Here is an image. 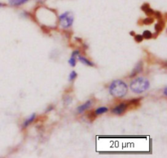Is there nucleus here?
Listing matches in <instances>:
<instances>
[{"label":"nucleus","mask_w":167,"mask_h":158,"mask_svg":"<svg viewBox=\"0 0 167 158\" xmlns=\"http://www.w3.org/2000/svg\"><path fill=\"white\" fill-rule=\"evenodd\" d=\"M143 71V62H139L138 63L136 66L134 67V69L133 70V71L131 73V77H134L137 75L138 73L141 72Z\"/></svg>","instance_id":"nucleus-5"},{"label":"nucleus","mask_w":167,"mask_h":158,"mask_svg":"<svg viewBox=\"0 0 167 158\" xmlns=\"http://www.w3.org/2000/svg\"><path fill=\"white\" fill-rule=\"evenodd\" d=\"M88 117L89 119H92L91 121H93V120H95V117H96V114H95V112H91L90 114L88 115Z\"/></svg>","instance_id":"nucleus-19"},{"label":"nucleus","mask_w":167,"mask_h":158,"mask_svg":"<svg viewBox=\"0 0 167 158\" xmlns=\"http://www.w3.org/2000/svg\"><path fill=\"white\" fill-rule=\"evenodd\" d=\"M60 24L63 28H69L73 25V16L71 12H66L60 16Z\"/></svg>","instance_id":"nucleus-3"},{"label":"nucleus","mask_w":167,"mask_h":158,"mask_svg":"<svg viewBox=\"0 0 167 158\" xmlns=\"http://www.w3.org/2000/svg\"><path fill=\"white\" fill-rule=\"evenodd\" d=\"M127 107L128 104L121 103V104H119L118 107H116L115 108L113 109V110H112V112H113V114H116V115H121V114H123V113L126 111Z\"/></svg>","instance_id":"nucleus-4"},{"label":"nucleus","mask_w":167,"mask_h":158,"mask_svg":"<svg viewBox=\"0 0 167 158\" xmlns=\"http://www.w3.org/2000/svg\"><path fill=\"white\" fill-rule=\"evenodd\" d=\"M128 91V87L126 84L124 83L122 80H114L112 83L109 87V92L112 96L114 98H123Z\"/></svg>","instance_id":"nucleus-1"},{"label":"nucleus","mask_w":167,"mask_h":158,"mask_svg":"<svg viewBox=\"0 0 167 158\" xmlns=\"http://www.w3.org/2000/svg\"><path fill=\"white\" fill-rule=\"evenodd\" d=\"M91 101H87V102L84 103L83 105H81L80 107H78V111L79 113H82V112H85L86 110H87V109L91 107Z\"/></svg>","instance_id":"nucleus-7"},{"label":"nucleus","mask_w":167,"mask_h":158,"mask_svg":"<svg viewBox=\"0 0 167 158\" xmlns=\"http://www.w3.org/2000/svg\"><path fill=\"white\" fill-rule=\"evenodd\" d=\"M28 0H9V4L12 6H19L26 3Z\"/></svg>","instance_id":"nucleus-9"},{"label":"nucleus","mask_w":167,"mask_h":158,"mask_svg":"<svg viewBox=\"0 0 167 158\" xmlns=\"http://www.w3.org/2000/svg\"><path fill=\"white\" fill-rule=\"evenodd\" d=\"M160 21H159L158 23L156 24V26H155V30H156V31H157V33L158 32H160V31H161V30H163L164 28V26H165V23H164V21H161V19H160Z\"/></svg>","instance_id":"nucleus-10"},{"label":"nucleus","mask_w":167,"mask_h":158,"mask_svg":"<svg viewBox=\"0 0 167 158\" xmlns=\"http://www.w3.org/2000/svg\"><path fill=\"white\" fill-rule=\"evenodd\" d=\"M69 63L72 66H74L76 65V56H72L71 58L69 60Z\"/></svg>","instance_id":"nucleus-15"},{"label":"nucleus","mask_w":167,"mask_h":158,"mask_svg":"<svg viewBox=\"0 0 167 158\" xmlns=\"http://www.w3.org/2000/svg\"><path fill=\"white\" fill-rule=\"evenodd\" d=\"M143 39H144V37H143V35H136L134 36V40H136V42H138V43L142 42V41H143Z\"/></svg>","instance_id":"nucleus-18"},{"label":"nucleus","mask_w":167,"mask_h":158,"mask_svg":"<svg viewBox=\"0 0 167 158\" xmlns=\"http://www.w3.org/2000/svg\"><path fill=\"white\" fill-rule=\"evenodd\" d=\"M139 102H140V98H138V99H133V100H131L129 102V103L131 104V105H139Z\"/></svg>","instance_id":"nucleus-16"},{"label":"nucleus","mask_w":167,"mask_h":158,"mask_svg":"<svg viewBox=\"0 0 167 158\" xmlns=\"http://www.w3.org/2000/svg\"><path fill=\"white\" fill-rule=\"evenodd\" d=\"M153 18H152V17H147V18L143 21V23L144 25H151V24L153 23Z\"/></svg>","instance_id":"nucleus-14"},{"label":"nucleus","mask_w":167,"mask_h":158,"mask_svg":"<svg viewBox=\"0 0 167 158\" xmlns=\"http://www.w3.org/2000/svg\"><path fill=\"white\" fill-rule=\"evenodd\" d=\"M141 8H142V10L144 11V12H145V14L147 15V16L152 15V14H154V12H155L152 9H151L150 7H149V5H148L147 4H144V5L141 7Z\"/></svg>","instance_id":"nucleus-6"},{"label":"nucleus","mask_w":167,"mask_h":158,"mask_svg":"<svg viewBox=\"0 0 167 158\" xmlns=\"http://www.w3.org/2000/svg\"><path fill=\"white\" fill-rule=\"evenodd\" d=\"M78 59L80 60V62H82V63H84L85 65H87V66H94V64H93L91 62H90L88 59H86V58L83 57L78 56Z\"/></svg>","instance_id":"nucleus-11"},{"label":"nucleus","mask_w":167,"mask_h":158,"mask_svg":"<svg viewBox=\"0 0 167 158\" xmlns=\"http://www.w3.org/2000/svg\"><path fill=\"white\" fill-rule=\"evenodd\" d=\"M143 37L146 40H150L152 38V34L151 33L149 30H144L143 33Z\"/></svg>","instance_id":"nucleus-12"},{"label":"nucleus","mask_w":167,"mask_h":158,"mask_svg":"<svg viewBox=\"0 0 167 158\" xmlns=\"http://www.w3.org/2000/svg\"><path fill=\"white\" fill-rule=\"evenodd\" d=\"M106 112H108V108L107 107H99L95 112L96 115H100V114L105 113Z\"/></svg>","instance_id":"nucleus-13"},{"label":"nucleus","mask_w":167,"mask_h":158,"mask_svg":"<svg viewBox=\"0 0 167 158\" xmlns=\"http://www.w3.org/2000/svg\"><path fill=\"white\" fill-rule=\"evenodd\" d=\"M77 76H78V75H77V73H76L75 71H72V72L69 74V79L70 81H72V80H73L74 79H76Z\"/></svg>","instance_id":"nucleus-17"},{"label":"nucleus","mask_w":167,"mask_h":158,"mask_svg":"<svg viewBox=\"0 0 167 158\" xmlns=\"http://www.w3.org/2000/svg\"><path fill=\"white\" fill-rule=\"evenodd\" d=\"M148 88H149V82L144 78H138L134 79L131 84V90L137 93H144Z\"/></svg>","instance_id":"nucleus-2"},{"label":"nucleus","mask_w":167,"mask_h":158,"mask_svg":"<svg viewBox=\"0 0 167 158\" xmlns=\"http://www.w3.org/2000/svg\"><path fill=\"white\" fill-rule=\"evenodd\" d=\"M35 117H36V115H35V114H33L31 116H30V117L25 121V123H23V126H22V127H23V128H26L28 125H30V124L33 121V120L35 119Z\"/></svg>","instance_id":"nucleus-8"}]
</instances>
